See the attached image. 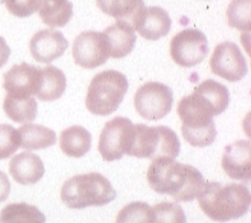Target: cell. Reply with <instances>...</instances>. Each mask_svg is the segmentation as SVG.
<instances>
[{
  "mask_svg": "<svg viewBox=\"0 0 251 223\" xmlns=\"http://www.w3.org/2000/svg\"><path fill=\"white\" fill-rule=\"evenodd\" d=\"M146 177L153 192L173 197L176 202H192L205 183L198 169L169 157L152 160Z\"/></svg>",
  "mask_w": 251,
  "mask_h": 223,
  "instance_id": "6da1fadb",
  "label": "cell"
},
{
  "mask_svg": "<svg viewBox=\"0 0 251 223\" xmlns=\"http://www.w3.org/2000/svg\"><path fill=\"white\" fill-rule=\"evenodd\" d=\"M205 216L216 222H227L245 216L250 209V190L242 184L204 183L197 196Z\"/></svg>",
  "mask_w": 251,
  "mask_h": 223,
  "instance_id": "7a4b0ae2",
  "label": "cell"
},
{
  "mask_svg": "<svg viewBox=\"0 0 251 223\" xmlns=\"http://www.w3.org/2000/svg\"><path fill=\"white\" fill-rule=\"evenodd\" d=\"M183 122L181 132L188 144L194 147H207L215 142L217 131L213 117L217 112L211 103L197 90L184 97L176 108Z\"/></svg>",
  "mask_w": 251,
  "mask_h": 223,
  "instance_id": "3957f363",
  "label": "cell"
},
{
  "mask_svg": "<svg viewBox=\"0 0 251 223\" xmlns=\"http://www.w3.org/2000/svg\"><path fill=\"white\" fill-rule=\"evenodd\" d=\"M117 197L114 188L104 175L99 173L75 175L64 183L61 200L73 209L100 207L110 203Z\"/></svg>",
  "mask_w": 251,
  "mask_h": 223,
  "instance_id": "277c9868",
  "label": "cell"
},
{
  "mask_svg": "<svg viewBox=\"0 0 251 223\" xmlns=\"http://www.w3.org/2000/svg\"><path fill=\"white\" fill-rule=\"evenodd\" d=\"M179 152L180 141L172 128L166 125L149 127L145 124H135L126 155L156 160L161 157L175 159L178 157Z\"/></svg>",
  "mask_w": 251,
  "mask_h": 223,
  "instance_id": "5b68a950",
  "label": "cell"
},
{
  "mask_svg": "<svg viewBox=\"0 0 251 223\" xmlns=\"http://www.w3.org/2000/svg\"><path fill=\"white\" fill-rule=\"evenodd\" d=\"M127 90L128 80L122 73L116 70L101 71L90 81L85 105L95 116H109L118 109Z\"/></svg>",
  "mask_w": 251,
  "mask_h": 223,
  "instance_id": "8992f818",
  "label": "cell"
},
{
  "mask_svg": "<svg viewBox=\"0 0 251 223\" xmlns=\"http://www.w3.org/2000/svg\"><path fill=\"white\" fill-rule=\"evenodd\" d=\"M137 113L147 121H159L172 110L174 95L168 85L150 81L138 88L135 94Z\"/></svg>",
  "mask_w": 251,
  "mask_h": 223,
  "instance_id": "52a82bcc",
  "label": "cell"
},
{
  "mask_svg": "<svg viewBox=\"0 0 251 223\" xmlns=\"http://www.w3.org/2000/svg\"><path fill=\"white\" fill-rule=\"evenodd\" d=\"M208 41L203 32L198 29H183L173 37L170 43L172 58L183 68H193L204 61L208 55Z\"/></svg>",
  "mask_w": 251,
  "mask_h": 223,
  "instance_id": "ba28073f",
  "label": "cell"
},
{
  "mask_svg": "<svg viewBox=\"0 0 251 223\" xmlns=\"http://www.w3.org/2000/svg\"><path fill=\"white\" fill-rule=\"evenodd\" d=\"M133 123L125 117H116L105 123L99 137L98 150L105 161L122 159L131 142Z\"/></svg>",
  "mask_w": 251,
  "mask_h": 223,
  "instance_id": "9c48e42d",
  "label": "cell"
},
{
  "mask_svg": "<svg viewBox=\"0 0 251 223\" xmlns=\"http://www.w3.org/2000/svg\"><path fill=\"white\" fill-rule=\"evenodd\" d=\"M109 43L104 33L86 31L75 38L73 58L84 69H95L104 65L109 58Z\"/></svg>",
  "mask_w": 251,
  "mask_h": 223,
  "instance_id": "30bf717a",
  "label": "cell"
},
{
  "mask_svg": "<svg viewBox=\"0 0 251 223\" xmlns=\"http://www.w3.org/2000/svg\"><path fill=\"white\" fill-rule=\"evenodd\" d=\"M209 66L212 73L231 83L240 81L248 74V64L242 52L236 43L228 41L216 46Z\"/></svg>",
  "mask_w": 251,
  "mask_h": 223,
  "instance_id": "8fae6325",
  "label": "cell"
},
{
  "mask_svg": "<svg viewBox=\"0 0 251 223\" xmlns=\"http://www.w3.org/2000/svg\"><path fill=\"white\" fill-rule=\"evenodd\" d=\"M41 69L27 62L14 65L4 74L3 86L8 95L17 98H29L36 95L40 86Z\"/></svg>",
  "mask_w": 251,
  "mask_h": 223,
  "instance_id": "7c38bea8",
  "label": "cell"
},
{
  "mask_svg": "<svg viewBox=\"0 0 251 223\" xmlns=\"http://www.w3.org/2000/svg\"><path fill=\"white\" fill-rule=\"evenodd\" d=\"M132 23L140 36L150 41L166 36L172 28L170 16L160 6H145L136 14Z\"/></svg>",
  "mask_w": 251,
  "mask_h": 223,
  "instance_id": "4fadbf2b",
  "label": "cell"
},
{
  "mask_svg": "<svg viewBox=\"0 0 251 223\" xmlns=\"http://www.w3.org/2000/svg\"><path fill=\"white\" fill-rule=\"evenodd\" d=\"M69 46V41L61 32L55 29L38 31L29 42L32 57L38 62L50 64L61 57Z\"/></svg>",
  "mask_w": 251,
  "mask_h": 223,
  "instance_id": "5bb4252c",
  "label": "cell"
},
{
  "mask_svg": "<svg viewBox=\"0 0 251 223\" xmlns=\"http://www.w3.org/2000/svg\"><path fill=\"white\" fill-rule=\"evenodd\" d=\"M222 169L233 180L249 181L251 177V145L240 140L225 149Z\"/></svg>",
  "mask_w": 251,
  "mask_h": 223,
  "instance_id": "9a60e30c",
  "label": "cell"
},
{
  "mask_svg": "<svg viewBox=\"0 0 251 223\" xmlns=\"http://www.w3.org/2000/svg\"><path fill=\"white\" fill-rule=\"evenodd\" d=\"M9 173L17 183L31 185L42 179L45 175V165L36 153L22 152L10 160Z\"/></svg>",
  "mask_w": 251,
  "mask_h": 223,
  "instance_id": "2e32d148",
  "label": "cell"
},
{
  "mask_svg": "<svg viewBox=\"0 0 251 223\" xmlns=\"http://www.w3.org/2000/svg\"><path fill=\"white\" fill-rule=\"evenodd\" d=\"M103 33L105 34V37L108 38V43H109V57H126L131 53L135 47V29L127 22L117 21L114 25H109Z\"/></svg>",
  "mask_w": 251,
  "mask_h": 223,
  "instance_id": "e0dca14e",
  "label": "cell"
},
{
  "mask_svg": "<svg viewBox=\"0 0 251 223\" xmlns=\"http://www.w3.org/2000/svg\"><path fill=\"white\" fill-rule=\"evenodd\" d=\"M65 90H66V76L64 71L55 66L41 69L40 86L36 93L37 98L43 101H52L61 98Z\"/></svg>",
  "mask_w": 251,
  "mask_h": 223,
  "instance_id": "ac0fdd59",
  "label": "cell"
},
{
  "mask_svg": "<svg viewBox=\"0 0 251 223\" xmlns=\"http://www.w3.org/2000/svg\"><path fill=\"white\" fill-rule=\"evenodd\" d=\"M60 147L65 155L81 157L89 152L92 147V135L81 125H71L61 132Z\"/></svg>",
  "mask_w": 251,
  "mask_h": 223,
  "instance_id": "d6986e66",
  "label": "cell"
},
{
  "mask_svg": "<svg viewBox=\"0 0 251 223\" xmlns=\"http://www.w3.org/2000/svg\"><path fill=\"white\" fill-rule=\"evenodd\" d=\"M21 147L25 150H42L56 144V133L45 125L25 123L18 129Z\"/></svg>",
  "mask_w": 251,
  "mask_h": 223,
  "instance_id": "ffe728a7",
  "label": "cell"
},
{
  "mask_svg": "<svg viewBox=\"0 0 251 223\" xmlns=\"http://www.w3.org/2000/svg\"><path fill=\"white\" fill-rule=\"evenodd\" d=\"M38 13L45 25L64 27L73 17V3L70 0H42Z\"/></svg>",
  "mask_w": 251,
  "mask_h": 223,
  "instance_id": "44dd1931",
  "label": "cell"
},
{
  "mask_svg": "<svg viewBox=\"0 0 251 223\" xmlns=\"http://www.w3.org/2000/svg\"><path fill=\"white\" fill-rule=\"evenodd\" d=\"M4 112L13 122L27 123L36 120L38 112V104L33 97L17 98L6 94L3 103Z\"/></svg>",
  "mask_w": 251,
  "mask_h": 223,
  "instance_id": "7402d4cb",
  "label": "cell"
},
{
  "mask_svg": "<svg viewBox=\"0 0 251 223\" xmlns=\"http://www.w3.org/2000/svg\"><path fill=\"white\" fill-rule=\"evenodd\" d=\"M0 223H46V217L34 205L12 203L0 212Z\"/></svg>",
  "mask_w": 251,
  "mask_h": 223,
  "instance_id": "603a6c76",
  "label": "cell"
},
{
  "mask_svg": "<svg viewBox=\"0 0 251 223\" xmlns=\"http://www.w3.org/2000/svg\"><path fill=\"white\" fill-rule=\"evenodd\" d=\"M97 6L109 17L133 21L136 14L145 8V3L144 0H97Z\"/></svg>",
  "mask_w": 251,
  "mask_h": 223,
  "instance_id": "cb8c5ba5",
  "label": "cell"
},
{
  "mask_svg": "<svg viewBox=\"0 0 251 223\" xmlns=\"http://www.w3.org/2000/svg\"><path fill=\"white\" fill-rule=\"evenodd\" d=\"M251 0H231L227 8V21L228 25L239 31H250Z\"/></svg>",
  "mask_w": 251,
  "mask_h": 223,
  "instance_id": "d4e9b609",
  "label": "cell"
},
{
  "mask_svg": "<svg viewBox=\"0 0 251 223\" xmlns=\"http://www.w3.org/2000/svg\"><path fill=\"white\" fill-rule=\"evenodd\" d=\"M152 208L144 202L125 205L117 216V223H152Z\"/></svg>",
  "mask_w": 251,
  "mask_h": 223,
  "instance_id": "484cf974",
  "label": "cell"
},
{
  "mask_svg": "<svg viewBox=\"0 0 251 223\" xmlns=\"http://www.w3.org/2000/svg\"><path fill=\"white\" fill-rule=\"evenodd\" d=\"M152 223H187L185 213L178 203H159L152 208Z\"/></svg>",
  "mask_w": 251,
  "mask_h": 223,
  "instance_id": "4316f807",
  "label": "cell"
},
{
  "mask_svg": "<svg viewBox=\"0 0 251 223\" xmlns=\"http://www.w3.org/2000/svg\"><path fill=\"white\" fill-rule=\"evenodd\" d=\"M21 147L18 129L13 125L0 124V160L8 159Z\"/></svg>",
  "mask_w": 251,
  "mask_h": 223,
  "instance_id": "83f0119b",
  "label": "cell"
},
{
  "mask_svg": "<svg viewBox=\"0 0 251 223\" xmlns=\"http://www.w3.org/2000/svg\"><path fill=\"white\" fill-rule=\"evenodd\" d=\"M41 1L42 0H1V4L6 6L13 16L25 18L40 10Z\"/></svg>",
  "mask_w": 251,
  "mask_h": 223,
  "instance_id": "f1b7e54d",
  "label": "cell"
},
{
  "mask_svg": "<svg viewBox=\"0 0 251 223\" xmlns=\"http://www.w3.org/2000/svg\"><path fill=\"white\" fill-rule=\"evenodd\" d=\"M10 193V183L9 179L4 174L3 172H0V203L6 200V198L9 197Z\"/></svg>",
  "mask_w": 251,
  "mask_h": 223,
  "instance_id": "f546056e",
  "label": "cell"
},
{
  "mask_svg": "<svg viewBox=\"0 0 251 223\" xmlns=\"http://www.w3.org/2000/svg\"><path fill=\"white\" fill-rule=\"evenodd\" d=\"M10 56V49L6 45L5 40L0 36V68H3L4 65L8 62V58Z\"/></svg>",
  "mask_w": 251,
  "mask_h": 223,
  "instance_id": "4dcf8cb0",
  "label": "cell"
}]
</instances>
